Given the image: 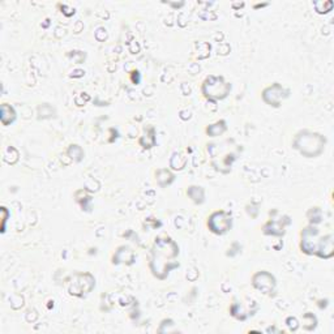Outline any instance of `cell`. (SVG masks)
<instances>
[{"instance_id": "obj_1", "label": "cell", "mask_w": 334, "mask_h": 334, "mask_svg": "<svg viewBox=\"0 0 334 334\" xmlns=\"http://www.w3.org/2000/svg\"><path fill=\"white\" fill-rule=\"evenodd\" d=\"M324 145H325V138L321 134H312L308 131L298 134L295 142H294V148H297L298 150L305 157H316L324 150Z\"/></svg>"}, {"instance_id": "obj_2", "label": "cell", "mask_w": 334, "mask_h": 334, "mask_svg": "<svg viewBox=\"0 0 334 334\" xmlns=\"http://www.w3.org/2000/svg\"><path fill=\"white\" fill-rule=\"evenodd\" d=\"M229 84L225 83L222 77H216V76H210L205 80L204 85H202V93L204 96L209 100H222L227 96L230 92Z\"/></svg>"}, {"instance_id": "obj_3", "label": "cell", "mask_w": 334, "mask_h": 334, "mask_svg": "<svg viewBox=\"0 0 334 334\" xmlns=\"http://www.w3.org/2000/svg\"><path fill=\"white\" fill-rule=\"evenodd\" d=\"M231 225H233L231 216L226 213V212H216V213L210 216L208 221L209 229L212 230L214 234L218 235L227 233L231 229Z\"/></svg>"}, {"instance_id": "obj_4", "label": "cell", "mask_w": 334, "mask_h": 334, "mask_svg": "<svg viewBox=\"0 0 334 334\" xmlns=\"http://www.w3.org/2000/svg\"><path fill=\"white\" fill-rule=\"evenodd\" d=\"M284 93V89L282 88L281 85H278V84H274L273 86L264 90V100H265V102L271 104V106L278 107L281 103V100H284V96H282Z\"/></svg>"}, {"instance_id": "obj_5", "label": "cell", "mask_w": 334, "mask_h": 334, "mask_svg": "<svg viewBox=\"0 0 334 334\" xmlns=\"http://www.w3.org/2000/svg\"><path fill=\"white\" fill-rule=\"evenodd\" d=\"M256 277L259 278V280L263 281V284H256L255 287L259 288V290H261V291H264L265 294H269L270 291H273V288H274V278H273V276H270L269 273H265V271H261V273H259V274H256Z\"/></svg>"}, {"instance_id": "obj_6", "label": "cell", "mask_w": 334, "mask_h": 334, "mask_svg": "<svg viewBox=\"0 0 334 334\" xmlns=\"http://www.w3.org/2000/svg\"><path fill=\"white\" fill-rule=\"evenodd\" d=\"M187 193L196 204H201L204 201V189L201 187H191Z\"/></svg>"}, {"instance_id": "obj_7", "label": "cell", "mask_w": 334, "mask_h": 334, "mask_svg": "<svg viewBox=\"0 0 334 334\" xmlns=\"http://www.w3.org/2000/svg\"><path fill=\"white\" fill-rule=\"evenodd\" d=\"M226 130V125H225V121H218V123H216V124L210 125L208 130H206V132H208L210 136H219V134H222L223 132H225Z\"/></svg>"}, {"instance_id": "obj_8", "label": "cell", "mask_w": 334, "mask_h": 334, "mask_svg": "<svg viewBox=\"0 0 334 334\" xmlns=\"http://www.w3.org/2000/svg\"><path fill=\"white\" fill-rule=\"evenodd\" d=\"M159 172H161L163 176H161L159 174H157V182H158V183L162 179H165V185H168V184L171 183L172 180H174V176H172V174H170V172L167 171V170H159Z\"/></svg>"}, {"instance_id": "obj_9", "label": "cell", "mask_w": 334, "mask_h": 334, "mask_svg": "<svg viewBox=\"0 0 334 334\" xmlns=\"http://www.w3.org/2000/svg\"><path fill=\"white\" fill-rule=\"evenodd\" d=\"M287 325H288V328L291 330H297L298 329V321H297V318H294V317H288L287 318Z\"/></svg>"}]
</instances>
